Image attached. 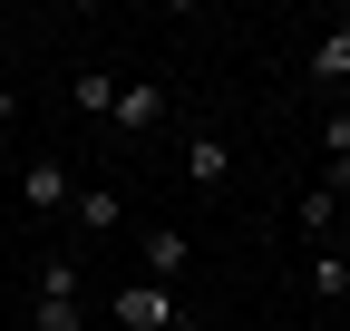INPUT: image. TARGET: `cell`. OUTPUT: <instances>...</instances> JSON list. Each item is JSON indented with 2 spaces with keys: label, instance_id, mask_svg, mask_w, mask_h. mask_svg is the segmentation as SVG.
<instances>
[{
  "label": "cell",
  "instance_id": "cell-1",
  "mask_svg": "<svg viewBox=\"0 0 350 331\" xmlns=\"http://www.w3.org/2000/svg\"><path fill=\"white\" fill-rule=\"evenodd\" d=\"M107 321H117V331H185V312H175V293H165V282H146V273H126V282H117Z\"/></svg>",
  "mask_w": 350,
  "mask_h": 331
},
{
  "label": "cell",
  "instance_id": "cell-2",
  "mask_svg": "<svg viewBox=\"0 0 350 331\" xmlns=\"http://www.w3.org/2000/svg\"><path fill=\"white\" fill-rule=\"evenodd\" d=\"M29 331H88L78 263H39V302H29Z\"/></svg>",
  "mask_w": 350,
  "mask_h": 331
},
{
  "label": "cell",
  "instance_id": "cell-3",
  "mask_svg": "<svg viewBox=\"0 0 350 331\" xmlns=\"http://www.w3.org/2000/svg\"><path fill=\"white\" fill-rule=\"evenodd\" d=\"M137 273L175 293V282L195 273V234H185V224H146V234H137Z\"/></svg>",
  "mask_w": 350,
  "mask_h": 331
},
{
  "label": "cell",
  "instance_id": "cell-4",
  "mask_svg": "<svg viewBox=\"0 0 350 331\" xmlns=\"http://www.w3.org/2000/svg\"><path fill=\"white\" fill-rule=\"evenodd\" d=\"M165 117H175L165 78H126V88H117V117H107V127H117V137H156Z\"/></svg>",
  "mask_w": 350,
  "mask_h": 331
},
{
  "label": "cell",
  "instance_id": "cell-5",
  "mask_svg": "<svg viewBox=\"0 0 350 331\" xmlns=\"http://www.w3.org/2000/svg\"><path fill=\"white\" fill-rule=\"evenodd\" d=\"M20 204H29V215H68V204H78V176H68L59 156H29L20 166Z\"/></svg>",
  "mask_w": 350,
  "mask_h": 331
},
{
  "label": "cell",
  "instance_id": "cell-6",
  "mask_svg": "<svg viewBox=\"0 0 350 331\" xmlns=\"http://www.w3.org/2000/svg\"><path fill=\"white\" fill-rule=\"evenodd\" d=\"M301 302H312V312H340L350 302V254H340V243H321V254L301 263Z\"/></svg>",
  "mask_w": 350,
  "mask_h": 331
},
{
  "label": "cell",
  "instance_id": "cell-7",
  "mask_svg": "<svg viewBox=\"0 0 350 331\" xmlns=\"http://www.w3.org/2000/svg\"><path fill=\"white\" fill-rule=\"evenodd\" d=\"M185 185H204V195H214V185H234V146L214 137V127L185 137Z\"/></svg>",
  "mask_w": 350,
  "mask_h": 331
},
{
  "label": "cell",
  "instance_id": "cell-8",
  "mask_svg": "<svg viewBox=\"0 0 350 331\" xmlns=\"http://www.w3.org/2000/svg\"><path fill=\"white\" fill-rule=\"evenodd\" d=\"M117 88H126V78H107V68H78V78H68V107L107 127V117H117Z\"/></svg>",
  "mask_w": 350,
  "mask_h": 331
},
{
  "label": "cell",
  "instance_id": "cell-9",
  "mask_svg": "<svg viewBox=\"0 0 350 331\" xmlns=\"http://www.w3.org/2000/svg\"><path fill=\"white\" fill-rule=\"evenodd\" d=\"M68 224H78V234H117V224H126V204H117V185H78V204H68Z\"/></svg>",
  "mask_w": 350,
  "mask_h": 331
},
{
  "label": "cell",
  "instance_id": "cell-10",
  "mask_svg": "<svg viewBox=\"0 0 350 331\" xmlns=\"http://www.w3.org/2000/svg\"><path fill=\"white\" fill-rule=\"evenodd\" d=\"M292 224H301V243L321 254V243H331V224H340V195H331V185H312V195L292 204Z\"/></svg>",
  "mask_w": 350,
  "mask_h": 331
},
{
  "label": "cell",
  "instance_id": "cell-11",
  "mask_svg": "<svg viewBox=\"0 0 350 331\" xmlns=\"http://www.w3.org/2000/svg\"><path fill=\"white\" fill-rule=\"evenodd\" d=\"M340 78H350V20H331L312 49V88H340Z\"/></svg>",
  "mask_w": 350,
  "mask_h": 331
},
{
  "label": "cell",
  "instance_id": "cell-12",
  "mask_svg": "<svg viewBox=\"0 0 350 331\" xmlns=\"http://www.w3.org/2000/svg\"><path fill=\"white\" fill-rule=\"evenodd\" d=\"M321 146H331V156H350V107H331V117H321Z\"/></svg>",
  "mask_w": 350,
  "mask_h": 331
},
{
  "label": "cell",
  "instance_id": "cell-13",
  "mask_svg": "<svg viewBox=\"0 0 350 331\" xmlns=\"http://www.w3.org/2000/svg\"><path fill=\"white\" fill-rule=\"evenodd\" d=\"M321 185H331V195H350V156H331V176H321Z\"/></svg>",
  "mask_w": 350,
  "mask_h": 331
},
{
  "label": "cell",
  "instance_id": "cell-14",
  "mask_svg": "<svg viewBox=\"0 0 350 331\" xmlns=\"http://www.w3.org/2000/svg\"><path fill=\"white\" fill-rule=\"evenodd\" d=\"M10 117H20V98H10V78H0V127H10Z\"/></svg>",
  "mask_w": 350,
  "mask_h": 331
}]
</instances>
